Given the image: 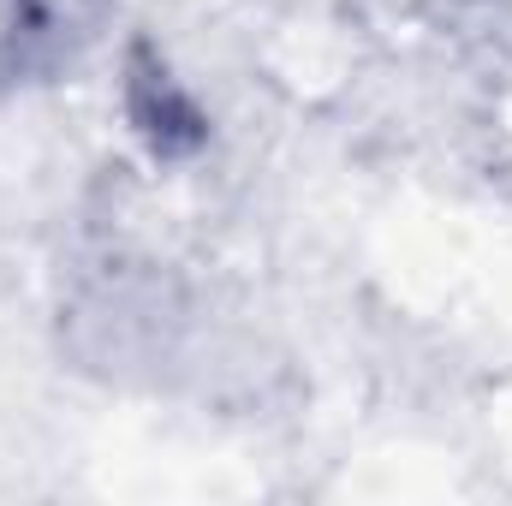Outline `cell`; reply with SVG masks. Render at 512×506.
Instances as JSON below:
<instances>
[{"mask_svg":"<svg viewBox=\"0 0 512 506\" xmlns=\"http://www.w3.org/2000/svg\"><path fill=\"white\" fill-rule=\"evenodd\" d=\"M126 102H131V126L149 137L155 155H185L203 143V114L185 102V90L161 72V60H149V48L131 54V78H126Z\"/></svg>","mask_w":512,"mask_h":506,"instance_id":"cell-1","label":"cell"}]
</instances>
